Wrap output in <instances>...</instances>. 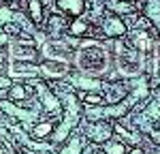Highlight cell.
<instances>
[{
    "label": "cell",
    "instance_id": "obj_14",
    "mask_svg": "<svg viewBox=\"0 0 160 154\" xmlns=\"http://www.w3.org/2000/svg\"><path fill=\"white\" fill-rule=\"evenodd\" d=\"M130 154H143V150H141V148H135V150H132Z\"/></svg>",
    "mask_w": 160,
    "mask_h": 154
},
{
    "label": "cell",
    "instance_id": "obj_12",
    "mask_svg": "<svg viewBox=\"0 0 160 154\" xmlns=\"http://www.w3.org/2000/svg\"><path fill=\"white\" fill-rule=\"evenodd\" d=\"M81 96H83V101L90 103V105H92V103H94V105H100V103H102V96H100V94H81Z\"/></svg>",
    "mask_w": 160,
    "mask_h": 154
},
{
    "label": "cell",
    "instance_id": "obj_2",
    "mask_svg": "<svg viewBox=\"0 0 160 154\" xmlns=\"http://www.w3.org/2000/svg\"><path fill=\"white\" fill-rule=\"evenodd\" d=\"M105 32H107L109 37H122L124 32H126V26H124L118 17H109L107 24H105Z\"/></svg>",
    "mask_w": 160,
    "mask_h": 154
},
{
    "label": "cell",
    "instance_id": "obj_8",
    "mask_svg": "<svg viewBox=\"0 0 160 154\" xmlns=\"http://www.w3.org/2000/svg\"><path fill=\"white\" fill-rule=\"evenodd\" d=\"M105 152L107 154H124V146L118 143V141H109V143H105Z\"/></svg>",
    "mask_w": 160,
    "mask_h": 154
},
{
    "label": "cell",
    "instance_id": "obj_4",
    "mask_svg": "<svg viewBox=\"0 0 160 154\" xmlns=\"http://www.w3.org/2000/svg\"><path fill=\"white\" fill-rule=\"evenodd\" d=\"M43 71H45L47 75L60 77V75L66 73V64H62V62H47V64H43Z\"/></svg>",
    "mask_w": 160,
    "mask_h": 154
},
{
    "label": "cell",
    "instance_id": "obj_10",
    "mask_svg": "<svg viewBox=\"0 0 160 154\" xmlns=\"http://www.w3.org/2000/svg\"><path fill=\"white\" fill-rule=\"evenodd\" d=\"M79 150H81V141H79V139H73V141H71V146H68V148H66L62 154H79Z\"/></svg>",
    "mask_w": 160,
    "mask_h": 154
},
{
    "label": "cell",
    "instance_id": "obj_7",
    "mask_svg": "<svg viewBox=\"0 0 160 154\" xmlns=\"http://www.w3.org/2000/svg\"><path fill=\"white\" fill-rule=\"evenodd\" d=\"M51 128H53V124H51V122H45V124H38L32 133H34V137H47L51 133Z\"/></svg>",
    "mask_w": 160,
    "mask_h": 154
},
{
    "label": "cell",
    "instance_id": "obj_15",
    "mask_svg": "<svg viewBox=\"0 0 160 154\" xmlns=\"http://www.w3.org/2000/svg\"><path fill=\"white\" fill-rule=\"evenodd\" d=\"M0 154H2V152H0Z\"/></svg>",
    "mask_w": 160,
    "mask_h": 154
},
{
    "label": "cell",
    "instance_id": "obj_3",
    "mask_svg": "<svg viewBox=\"0 0 160 154\" xmlns=\"http://www.w3.org/2000/svg\"><path fill=\"white\" fill-rule=\"evenodd\" d=\"M90 135L94 137V141H107L111 137V126H109V124L98 122V124H94V126H92Z\"/></svg>",
    "mask_w": 160,
    "mask_h": 154
},
{
    "label": "cell",
    "instance_id": "obj_1",
    "mask_svg": "<svg viewBox=\"0 0 160 154\" xmlns=\"http://www.w3.org/2000/svg\"><path fill=\"white\" fill-rule=\"evenodd\" d=\"M58 7H60L62 11H66V13H71V15H81L83 13V0H58Z\"/></svg>",
    "mask_w": 160,
    "mask_h": 154
},
{
    "label": "cell",
    "instance_id": "obj_13",
    "mask_svg": "<svg viewBox=\"0 0 160 154\" xmlns=\"http://www.w3.org/2000/svg\"><path fill=\"white\" fill-rule=\"evenodd\" d=\"M0 88H9V79L7 77H0Z\"/></svg>",
    "mask_w": 160,
    "mask_h": 154
},
{
    "label": "cell",
    "instance_id": "obj_5",
    "mask_svg": "<svg viewBox=\"0 0 160 154\" xmlns=\"http://www.w3.org/2000/svg\"><path fill=\"white\" fill-rule=\"evenodd\" d=\"M135 45L141 51H149V37L145 34V32H139V34L135 37Z\"/></svg>",
    "mask_w": 160,
    "mask_h": 154
},
{
    "label": "cell",
    "instance_id": "obj_11",
    "mask_svg": "<svg viewBox=\"0 0 160 154\" xmlns=\"http://www.w3.org/2000/svg\"><path fill=\"white\" fill-rule=\"evenodd\" d=\"M30 9H32L34 22H41V4H38V0H30Z\"/></svg>",
    "mask_w": 160,
    "mask_h": 154
},
{
    "label": "cell",
    "instance_id": "obj_9",
    "mask_svg": "<svg viewBox=\"0 0 160 154\" xmlns=\"http://www.w3.org/2000/svg\"><path fill=\"white\" fill-rule=\"evenodd\" d=\"M9 94H11V99H15V101H22V99H26V90H24V86H13Z\"/></svg>",
    "mask_w": 160,
    "mask_h": 154
},
{
    "label": "cell",
    "instance_id": "obj_6",
    "mask_svg": "<svg viewBox=\"0 0 160 154\" xmlns=\"http://www.w3.org/2000/svg\"><path fill=\"white\" fill-rule=\"evenodd\" d=\"M86 30H88V24H86V22H81V19H75L73 24H71V32L77 34V37L86 34Z\"/></svg>",
    "mask_w": 160,
    "mask_h": 154
}]
</instances>
